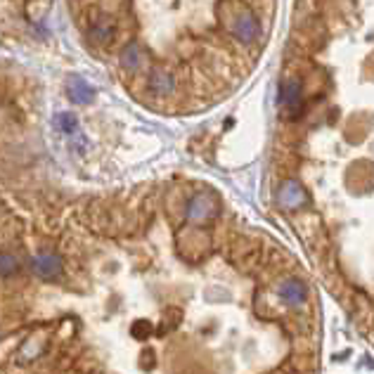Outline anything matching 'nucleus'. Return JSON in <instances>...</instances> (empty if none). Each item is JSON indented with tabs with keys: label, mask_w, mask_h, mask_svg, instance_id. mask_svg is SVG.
Here are the masks:
<instances>
[{
	"label": "nucleus",
	"mask_w": 374,
	"mask_h": 374,
	"mask_svg": "<svg viewBox=\"0 0 374 374\" xmlns=\"http://www.w3.org/2000/svg\"><path fill=\"white\" fill-rule=\"evenodd\" d=\"M218 17L223 22V27L242 43H256L261 41V22L259 17L251 12L247 5L237 3V0H225L218 8Z\"/></svg>",
	"instance_id": "obj_1"
},
{
	"label": "nucleus",
	"mask_w": 374,
	"mask_h": 374,
	"mask_svg": "<svg viewBox=\"0 0 374 374\" xmlns=\"http://www.w3.org/2000/svg\"><path fill=\"white\" fill-rule=\"evenodd\" d=\"M216 211H218V204L211 194H197V197L192 199V204H189L187 216L197 225H204V223H208V220L216 218Z\"/></svg>",
	"instance_id": "obj_3"
},
{
	"label": "nucleus",
	"mask_w": 374,
	"mask_h": 374,
	"mask_svg": "<svg viewBox=\"0 0 374 374\" xmlns=\"http://www.w3.org/2000/svg\"><path fill=\"white\" fill-rule=\"evenodd\" d=\"M34 271L43 278H55V275L62 273V259L52 251H41L34 259Z\"/></svg>",
	"instance_id": "obj_5"
},
{
	"label": "nucleus",
	"mask_w": 374,
	"mask_h": 374,
	"mask_svg": "<svg viewBox=\"0 0 374 374\" xmlns=\"http://www.w3.org/2000/svg\"><path fill=\"white\" fill-rule=\"evenodd\" d=\"M114 36H116V24L109 17H100L97 22H93V27L88 31V38L97 43V45H109L114 41Z\"/></svg>",
	"instance_id": "obj_7"
},
{
	"label": "nucleus",
	"mask_w": 374,
	"mask_h": 374,
	"mask_svg": "<svg viewBox=\"0 0 374 374\" xmlns=\"http://www.w3.org/2000/svg\"><path fill=\"white\" fill-rule=\"evenodd\" d=\"M121 64H124L128 71H138L140 66H143V52H140V48L136 43L126 45V50L121 52Z\"/></svg>",
	"instance_id": "obj_9"
},
{
	"label": "nucleus",
	"mask_w": 374,
	"mask_h": 374,
	"mask_svg": "<svg viewBox=\"0 0 374 374\" xmlns=\"http://www.w3.org/2000/svg\"><path fill=\"white\" fill-rule=\"evenodd\" d=\"M66 93H69V97L76 104H90L95 100V88L78 76H71L69 81H66Z\"/></svg>",
	"instance_id": "obj_6"
},
{
	"label": "nucleus",
	"mask_w": 374,
	"mask_h": 374,
	"mask_svg": "<svg viewBox=\"0 0 374 374\" xmlns=\"http://www.w3.org/2000/svg\"><path fill=\"white\" fill-rule=\"evenodd\" d=\"M57 126L59 131H64V136H78V121L73 114H59Z\"/></svg>",
	"instance_id": "obj_10"
},
{
	"label": "nucleus",
	"mask_w": 374,
	"mask_h": 374,
	"mask_svg": "<svg viewBox=\"0 0 374 374\" xmlns=\"http://www.w3.org/2000/svg\"><path fill=\"white\" fill-rule=\"evenodd\" d=\"M150 90L154 95H171L173 93V78L164 69H154L150 78Z\"/></svg>",
	"instance_id": "obj_8"
},
{
	"label": "nucleus",
	"mask_w": 374,
	"mask_h": 374,
	"mask_svg": "<svg viewBox=\"0 0 374 374\" xmlns=\"http://www.w3.org/2000/svg\"><path fill=\"white\" fill-rule=\"evenodd\" d=\"M278 201L285 208H299V206H303L305 201H308V194H305V189L299 185L296 180H287L285 185L280 187Z\"/></svg>",
	"instance_id": "obj_4"
},
{
	"label": "nucleus",
	"mask_w": 374,
	"mask_h": 374,
	"mask_svg": "<svg viewBox=\"0 0 374 374\" xmlns=\"http://www.w3.org/2000/svg\"><path fill=\"white\" fill-rule=\"evenodd\" d=\"M280 109L287 119H299L303 114V93H301V83L296 78H289L280 85Z\"/></svg>",
	"instance_id": "obj_2"
}]
</instances>
